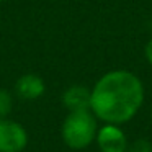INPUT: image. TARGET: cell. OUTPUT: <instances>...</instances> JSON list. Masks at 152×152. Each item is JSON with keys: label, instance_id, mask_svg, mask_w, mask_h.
<instances>
[{"label": "cell", "instance_id": "cell-1", "mask_svg": "<svg viewBox=\"0 0 152 152\" xmlns=\"http://www.w3.org/2000/svg\"><path fill=\"white\" fill-rule=\"evenodd\" d=\"M144 103V85L136 74L124 69L110 70L90 90V111L110 124L131 121Z\"/></svg>", "mask_w": 152, "mask_h": 152}, {"label": "cell", "instance_id": "cell-2", "mask_svg": "<svg viewBox=\"0 0 152 152\" xmlns=\"http://www.w3.org/2000/svg\"><path fill=\"white\" fill-rule=\"evenodd\" d=\"M96 131V116L90 110H77L66 116L61 128V136L67 147L74 151H82L95 141Z\"/></svg>", "mask_w": 152, "mask_h": 152}, {"label": "cell", "instance_id": "cell-3", "mask_svg": "<svg viewBox=\"0 0 152 152\" xmlns=\"http://www.w3.org/2000/svg\"><path fill=\"white\" fill-rule=\"evenodd\" d=\"M28 144V132L20 123L0 118V152H21Z\"/></svg>", "mask_w": 152, "mask_h": 152}, {"label": "cell", "instance_id": "cell-4", "mask_svg": "<svg viewBox=\"0 0 152 152\" xmlns=\"http://www.w3.org/2000/svg\"><path fill=\"white\" fill-rule=\"evenodd\" d=\"M98 149L102 152H128V137L119 124H110L105 123L96 131L95 137Z\"/></svg>", "mask_w": 152, "mask_h": 152}, {"label": "cell", "instance_id": "cell-5", "mask_svg": "<svg viewBox=\"0 0 152 152\" xmlns=\"http://www.w3.org/2000/svg\"><path fill=\"white\" fill-rule=\"evenodd\" d=\"M46 85L44 80L36 74H25L15 83V92L20 98L23 100H36L39 96H43Z\"/></svg>", "mask_w": 152, "mask_h": 152}, {"label": "cell", "instance_id": "cell-6", "mask_svg": "<svg viewBox=\"0 0 152 152\" xmlns=\"http://www.w3.org/2000/svg\"><path fill=\"white\" fill-rule=\"evenodd\" d=\"M62 103L69 111L90 110V90L83 85H72L62 93Z\"/></svg>", "mask_w": 152, "mask_h": 152}, {"label": "cell", "instance_id": "cell-7", "mask_svg": "<svg viewBox=\"0 0 152 152\" xmlns=\"http://www.w3.org/2000/svg\"><path fill=\"white\" fill-rule=\"evenodd\" d=\"M13 108V96L8 90L0 88V118H7Z\"/></svg>", "mask_w": 152, "mask_h": 152}, {"label": "cell", "instance_id": "cell-8", "mask_svg": "<svg viewBox=\"0 0 152 152\" xmlns=\"http://www.w3.org/2000/svg\"><path fill=\"white\" fill-rule=\"evenodd\" d=\"M128 152H152V145L145 139H139L131 147H128Z\"/></svg>", "mask_w": 152, "mask_h": 152}, {"label": "cell", "instance_id": "cell-9", "mask_svg": "<svg viewBox=\"0 0 152 152\" xmlns=\"http://www.w3.org/2000/svg\"><path fill=\"white\" fill-rule=\"evenodd\" d=\"M144 54H145V59H147V62L152 66V39L147 41V44H145V48H144Z\"/></svg>", "mask_w": 152, "mask_h": 152}, {"label": "cell", "instance_id": "cell-10", "mask_svg": "<svg viewBox=\"0 0 152 152\" xmlns=\"http://www.w3.org/2000/svg\"><path fill=\"white\" fill-rule=\"evenodd\" d=\"M0 2H2V0H0Z\"/></svg>", "mask_w": 152, "mask_h": 152}]
</instances>
